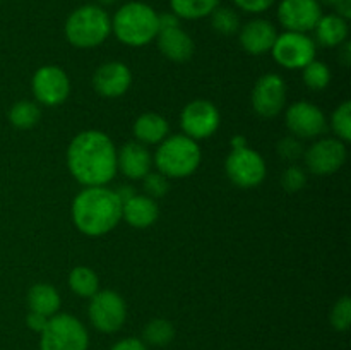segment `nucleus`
Here are the masks:
<instances>
[{
  "instance_id": "1",
  "label": "nucleus",
  "mask_w": 351,
  "mask_h": 350,
  "mask_svg": "<svg viewBox=\"0 0 351 350\" xmlns=\"http://www.w3.org/2000/svg\"><path fill=\"white\" fill-rule=\"evenodd\" d=\"M67 167L84 187L106 185L117 175V148L101 130H82L67 148Z\"/></svg>"
},
{
  "instance_id": "2",
  "label": "nucleus",
  "mask_w": 351,
  "mask_h": 350,
  "mask_svg": "<svg viewBox=\"0 0 351 350\" xmlns=\"http://www.w3.org/2000/svg\"><path fill=\"white\" fill-rule=\"evenodd\" d=\"M72 222L88 237H101L112 232L122 220V202L106 185L84 187L72 201Z\"/></svg>"
},
{
  "instance_id": "3",
  "label": "nucleus",
  "mask_w": 351,
  "mask_h": 350,
  "mask_svg": "<svg viewBox=\"0 0 351 350\" xmlns=\"http://www.w3.org/2000/svg\"><path fill=\"white\" fill-rule=\"evenodd\" d=\"M112 33L127 47H144L160 33L158 12L144 2H127L112 17Z\"/></svg>"
},
{
  "instance_id": "4",
  "label": "nucleus",
  "mask_w": 351,
  "mask_h": 350,
  "mask_svg": "<svg viewBox=\"0 0 351 350\" xmlns=\"http://www.w3.org/2000/svg\"><path fill=\"white\" fill-rule=\"evenodd\" d=\"M64 31L72 47L95 48L112 33V19L101 5L86 3L69 14Z\"/></svg>"
},
{
  "instance_id": "5",
  "label": "nucleus",
  "mask_w": 351,
  "mask_h": 350,
  "mask_svg": "<svg viewBox=\"0 0 351 350\" xmlns=\"http://www.w3.org/2000/svg\"><path fill=\"white\" fill-rule=\"evenodd\" d=\"M201 148L197 141L185 134L165 137L154 153L153 163L158 172L168 178H185L194 174L201 165Z\"/></svg>"
},
{
  "instance_id": "6",
  "label": "nucleus",
  "mask_w": 351,
  "mask_h": 350,
  "mask_svg": "<svg viewBox=\"0 0 351 350\" xmlns=\"http://www.w3.org/2000/svg\"><path fill=\"white\" fill-rule=\"evenodd\" d=\"M40 350H88L89 333L75 316L55 314L40 333Z\"/></svg>"
},
{
  "instance_id": "7",
  "label": "nucleus",
  "mask_w": 351,
  "mask_h": 350,
  "mask_svg": "<svg viewBox=\"0 0 351 350\" xmlns=\"http://www.w3.org/2000/svg\"><path fill=\"white\" fill-rule=\"evenodd\" d=\"M271 51H273L274 60L281 67L297 71V69H304L305 65L315 60L317 47H315V41L307 33L285 31V33L278 34Z\"/></svg>"
},
{
  "instance_id": "8",
  "label": "nucleus",
  "mask_w": 351,
  "mask_h": 350,
  "mask_svg": "<svg viewBox=\"0 0 351 350\" xmlns=\"http://www.w3.org/2000/svg\"><path fill=\"white\" fill-rule=\"evenodd\" d=\"M89 321L98 331L115 333L127 319V305L122 295L113 290H98L88 307Z\"/></svg>"
},
{
  "instance_id": "9",
  "label": "nucleus",
  "mask_w": 351,
  "mask_h": 350,
  "mask_svg": "<svg viewBox=\"0 0 351 350\" xmlns=\"http://www.w3.org/2000/svg\"><path fill=\"white\" fill-rule=\"evenodd\" d=\"M225 172L230 180L242 189L257 187L266 178V161L250 148L232 150L225 160Z\"/></svg>"
},
{
  "instance_id": "10",
  "label": "nucleus",
  "mask_w": 351,
  "mask_h": 350,
  "mask_svg": "<svg viewBox=\"0 0 351 350\" xmlns=\"http://www.w3.org/2000/svg\"><path fill=\"white\" fill-rule=\"evenodd\" d=\"M346 156V143L339 141L338 137H322L304 153L307 170L321 177L336 174L345 165Z\"/></svg>"
},
{
  "instance_id": "11",
  "label": "nucleus",
  "mask_w": 351,
  "mask_h": 350,
  "mask_svg": "<svg viewBox=\"0 0 351 350\" xmlns=\"http://www.w3.org/2000/svg\"><path fill=\"white\" fill-rule=\"evenodd\" d=\"M218 108L208 100H194L187 103L180 113V127L191 139H208L219 127Z\"/></svg>"
},
{
  "instance_id": "12",
  "label": "nucleus",
  "mask_w": 351,
  "mask_h": 350,
  "mask_svg": "<svg viewBox=\"0 0 351 350\" xmlns=\"http://www.w3.org/2000/svg\"><path fill=\"white\" fill-rule=\"evenodd\" d=\"M31 89L38 103L57 106L67 100L71 93V81L64 69L57 65H43L34 72Z\"/></svg>"
},
{
  "instance_id": "13",
  "label": "nucleus",
  "mask_w": 351,
  "mask_h": 350,
  "mask_svg": "<svg viewBox=\"0 0 351 350\" xmlns=\"http://www.w3.org/2000/svg\"><path fill=\"white\" fill-rule=\"evenodd\" d=\"M252 108L264 119L280 115L287 103V82L280 74H264L257 79L252 89Z\"/></svg>"
},
{
  "instance_id": "14",
  "label": "nucleus",
  "mask_w": 351,
  "mask_h": 350,
  "mask_svg": "<svg viewBox=\"0 0 351 350\" xmlns=\"http://www.w3.org/2000/svg\"><path fill=\"white\" fill-rule=\"evenodd\" d=\"M288 130L298 139H315L328 130V119L317 105L311 102H297L285 113Z\"/></svg>"
},
{
  "instance_id": "15",
  "label": "nucleus",
  "mask_w": 351,
  "mask_h": 350,
  "mask_svg": "<svg viewBox=\"0 0 351 350\" xmlns=\"http://www.w3.org/2000/svg\"><path fill=\"white\" fill-rule=\"evenodd\" d=\"M319 0H281L278 5V21L287 31L308 33L322 17Z\"/></svg>"
},
{
  "instance_id": "16",
  "label": "nucleus",
  "mask_w": 351,
  "mask_h": 350,
  "mask_svg": "<svg viewBox=\"0 0 351 350\" xmlns=\"http://www.w3.org/2000/svg\"><path fill=\"white\" fill-rule=\"evenodd\" d=\"M130 84H132V72L122 62H106L99 65L93 74V88L105 98H119L125 95Z\"/></svg>"
},
{
  "instance_id": "17",
  "label": "nucleus",
  "mask_w": 351,
  "mask_h": 350,
  "mask_svg": "<svg viewBox=\"0 0 351 350\" xmlns=\"http://www.w3.org/2000/svg\"><path fill=\"white\" fill-rule=\"evenodd\" d=\"M276 36L278 31L274 24L261 17L245 23L239 31L240 45L250 55H264L271 51Z\"/></svg>"
},
{
  "instance_id": "18",
  "label": "nucleus",
  "mask_w": 351,
  "mask_h": 350,
  "mask_svg": "<svg viewBox=\"0 0 351 350\" xmlns=\"http://www.w3.org/2000/svg\"><path fill=\"white\" fill-rule=\"evenodd\" d=\"M153 167V156L144 144L137 141L125 143L117 151V170L130 180H143Z\"/></svg>"
},
{
  "instance_id": "19",
  "label": "nucleus",
  "mask_w": 351,
  "mask_h": 350,
  "mask_svg": "<svg viewBox=\"0 0 351 350\" xmlns=\"http://www.w3.org/2000/svg\"><path fill=\"white\" fill-rule=\"evenodd\" d=\"M158 48L171 62H187L194 55V41L180 26L161 30L156 36Z\"/></svg>"
},
{
  "instance_id": "20",
  "label": "nucleus",
  "mask_w": 351,
  "mask_h": 350,
  "mask_svg": "<svg viewBox=\"0 0 351 350\" xmlns=\"http://www.w3.org/2000/svg\"><path fill=\"white\" fill-rule=\"evenodd\" d=\"M160 216L156 201L146 194H136L129 201L122 202V220H125L134 229H147Z\"/></svg>"
},
{
  "instance_id": "21",
  "label": "nucleus",
  "mask_w": 351,
  "mask_h": 350,
  "mask_svg": "<svg viewBox=\"0 0 351 350\" xmlns=\"http://www.w3.org/2000/svg\"><path fill=\"white\" fill-rule=\"evenodd\" d=\"M315 40L319 45L328 48L339 47L348 40L350 26L348 19L338 16V14H322L319 23L315 24Z\"/></svg>"
},
{
  "instance_id": "22",
  "label": "nucleus",
  "mask_w": 351,
  "mask_h": 350,
  "mask_svg": "<svg viewBox=\"0 0 351 350\" xmlns=\"http://www.w3.org/2000/svg\"><path fill=\"white\" fill-rule=\"evenodd\" d=\"M168 132H170L168 120L160 113H143L134 122V136H136L137 143L144 144V146L160 144L165 137H168Z\"/></svg>"
},
{
  "instance_id": "23",
  "label": "nucleus",
  "mask_w": 351,
  "mask_h": 350,
  "mask_svg": "<svg viewBox=\"0 0 351 350\" xmlns=\"http://www.w3.org/2000/svg\"><path fill=\"white\" fill-rule=\"evenodd\" d=\"M60 295L55 290V287L48 283H36L27 292V305L29 311L40 312V314L51 318L60 309Z\"/></svg>"
},
{
  "instance_id": "24",
  "label": "nucleus",
  "mask_w": 351,
  "mask_h": 350,
  "mask_svg": "<svg viewBox=\"0 0 351 350\" xmlns=\"http://www.w3.org/2000/svg\"><path fill=\"white\" fill-rule=\"evenodd\" d=\"M219 0H170V9L180 19L195 21L211 16Z\"/></svg>"
},
{
  "instance_id": "25",
  "label": "nucleus",
  "mask_w": 351,
  "mask_h": 350,
  "mask_svg": "<svg viewBox=\"0 0 351 350\" xmlns=\"http://www.w3.org/2000/svg\"><path fill=\"white\" fill-rule=\"evenodd\" d=\"M69 287L79 297L91 299L99 290V278L91 268L75 266L69 275Z\"/></svg>"
},
{
  "instance_id": "26",
  "label": "nucleus",
  "mask_w": 351,
  "mask_h": 350,
  "mask_svg": "<svg viewBox=\"0 0 351 350\" xmlns=\"http://www.w3.org/2000/svg\"><path fill=\"white\" fill-rule=\"evenodd\" d=\"M40 106L29 100H21L10 106L9 120L16 129H31L40 122Z\"/></svg>"
},
{
  "instance_id": "27",
  "label": "nucleus",
  "mask_w": 351,
  "mask_h": 350,
  "mask_svg": "<svg viewBox=\"0 0 351 350\" xmlns=\"http://www.w3.org/2000/svg\"><path fill=\"white\" fill-rule=\"evenodd\" d=\"M175 338V328L168 319H151L143 331V342L154 347H165Z\"/></svg>"
},
{
  "instance_id": "28",
  "label": "nucleus",
  "mask_w": 351,
  "mask_h": 350,
  "mask_svg": "<svg viewBox=\"0 0 351 350\" xmlns=\"http://www.w3.org/2000/svg\"><path fill=\"white\" fill-rule=\"evenodd\" d=\"M211 26L216 33L223 34V36H233L240 31L242 24H240V16L235 9L232 7H216L211 12Z\"/></svg>"
},
{
  "instance_id": "29",
  "label": "nucleus",
  "mask_w": 351,
  "mask_h": 350,
  "mask_svg": "<svg viewBox=\"0 0 351 350\" xmlns=\"http://www.w3.org/2000/svg\"><path fill=\"white\" fill-rule=\"evenodd\" d=\"M302 72H304L302 78H304L305 86L314 89V91L326 89L329 86V82H331V71H329V67L324 62L312 60L311 64L302 69Z\"/></svg>"
},
{
  "instance_id": "30",
  "label": "nucleus",
  "mask_w": 351,
  "mask_h": 350,
  "mask_svg": "<svg viewBox=\"0 0 351 350\" xmlns=\"http://www.w3.org/2000/svg\"><path fill=\"white\" fill-rule=\"evenodd\" d=\"M331 127L339 141H343V143L351 141V102H343L332 112Z\"/></svg>"
},
{
  "instance_id": "31",
  "label": "nucleus",
  "mask_w": 351,
  "mask_h": 350,
  "mask_svg": "<svg viewBox=\"0 0 351 350\" xmlns=\"http://www.w3.org/2000/svg\"><path fill=\"white\" fill-rule=\"evenodd\" d=\"M331 325L336 331H346L351 325V301L348 295L338 299L331 311Z\"/></svg>"
},
{
  "instance_id": "32",
  "label": "nucleus",
  "mask_w": 351,
  "mask_h": 350,
  "mask_svg": "<svg viewBox=\"0 0 351 350\" xmlns=\"http://www.w3.org/2000/svg\"><path fill=\"white\" fill-rule=\"evenodd\" d=\"M143 187H144V194L151 199H158L163 198L165 194L170 189V180L168 177H165L163 174L160 172H149L146 177L143 178Z\"/></svg>"
},
{
  "instance_id": "33",
  "label": "nucleus",
  "mask_w": 351,
  "mask_h": 350,
  "mask_svg": "<svg viewBox=\"0 0 351 350\" xmlns=\"http://www.w3.org/2000/svg\"><path fill=\"white\" fill-rule=\"evenodd\" d=\"M307 184V174L298 165H290L281 175V185L287 192H298Z\"/></svg>"
},
{
  "instance_id": "34",
  "label": "nucleus",
  "mask_w": 351,
  "mask_h": 350,
  "mask_svg": "<svg viewBox=\"0 0 351 350\" xmlns=\"http://www.w3.org/2000/svg\"><path fill=\"white\" fill-rule=\"evenodd\" d=\"M305 148L302 144V141L295 136L283 137V139L278 143V154H280L283 160L290 161V163H295L298 158L304 156Z\"/></svg>"
},
{
  "instance_id": "35",
  "label": "nucleus",
  "mask_w": 351,
  "mask_h": 350,
  "mask_svg": "<svg viewBox=\"0 0 351 350\" xmlns=\"http://www.w3.org/2000/svg\"><path fill=\"white\" fill-rule=\"evenodd\" d=\"M239 9H242L243 12L249 14H263L267 9L273 7V3L276 0H232Z\"/></svg>"
},
{
  "instance_id": "36",
  "label": "nucleus",
  "mask_w": 351,
  "mask_h": 350,
  "mask_svg": "<svg viewBox=\"0 0 351 350\" xmlns=\"http://www.w3.org/2000/svg\"><path fill=\"white\" fill-rule=\"evenodd\" d=\"M321 5H328L335 9V14L350 19L351 17V0H319Z\"/></svg>"
},
{
  "instance_id": "37",
  "label": "nucleus",
  "mask_w": 351,
  "mask_h": 350,
  "mask_svg": "<svg viewBox=\"0 0 351 350\" xmlns=\"http://www.w3.org/2000/svg\"><path fill=\"white\" fill-rule=\"evenodd\" d=\"M48 319H50V318L40 314V312L29 311V312H27V316H26V325H27V328L31 329V331L41 333L45 329V326H47Z\"/></svg>"
},
{
  "instance_id": "38",
  "label": "nucleus",
  "mask_w": 351,
  "mask_h": 350,
  "mask_svg": "<svg viewBox=\"0 0 351 350\" xmlns=\"http://www.w3.org/2000/svg\"><path fill=\"white\" fill-rule=\"evenodd\" d=\"M110 350H147V347L139 338H123L117 342Z\"/></svg>"
},
{
  "instance_id": "39",
  "label": "nucleus",
  "mask_w": 351,
  "mask_h": 350,
  "mask_svg": "<svg viewBox=\"0 0 351 350\" xmlns=\"http://www.w3.org/2000/svg\"><path fill=\"white\" fill-rule=\"evenodd\" d=\"M158 24H160V31L170 30V27H177V26H180V17L175 16L171 10L170 12L158 14Z\"/></svg>"
},
{
  "instance_id": "40",
  "label": "nucleus",
  "mask_w": 351,
  "mask_h": 350,
  "mask_svg": "<svg viewBox=\"0 0 351 350\" xmlns=\"http://www.w3.org/2000/svg\"><path fill=\"white\" fill-rule=\"evenodd\" d=\"M339 47H341V50H339V54H338V60L341 62L343 67H350L351 65V43L346 40L345 43L339 45Z\"/></svg>"
},
{
  "instance_id": "41",
  "label": "nucleus",
  "mask_w": 351,
  "mask_h": 350,
  "mask_svg": "<svg viewBox=\"0 0 351 350\" xmlns=\"http://www.w3.org/2000/svg\"><path fill=\"white\" fill-rule=\"evenodd\" d=\"M117 196H119V199H120V202H125V201H129L130 198H132V196H136L137 192L134 191V187L132 185H120L119 189H117Z\"/></svg>"
},
{
  "instance_id": "42",
  "label": "nucleus",
  "mask_w": 351,
  "mask_h": 350,
  "mask_svg": "<svg viewBox=\"0 0 351 350\" xmlns=\"http://www.w3.org/2000/svg\"><path fill=\"white\" fill-rule=\"evenodd\" d=\"M247 146V141H245V137L243 136H235L232 139V148L233 150H240V148H245Z\"/></svg>"
},
{
  "instance_id": "43",
  "label": "nucleus",
  "mask_w": 351,
  "mask_h": 350,
  "mask_svg": "<svg viewBox=\"0 0 351 350\" xmlns=\"http://www.w3.org/2000/svg\"><path fill=\"white\" fill-rule=\"evenodd\" d=\"M119 2V0H98V3L101 7H105V5H113V3H117Z\"/></svg>"
}]
</instances>
